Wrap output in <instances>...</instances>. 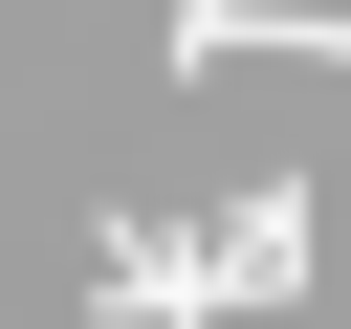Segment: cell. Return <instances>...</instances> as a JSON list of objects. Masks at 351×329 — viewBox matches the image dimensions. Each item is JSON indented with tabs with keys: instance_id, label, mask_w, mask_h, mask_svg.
Wrapping results in <instances>:
<instances>
[{
	"instance_id": "obj_1",
	"label": "cell",
	"mask_w": 351,
	"mask_h": 329,
	"mask_svg": "<svg viewBox=\"0 0 351 329\" xmlns=\"http://www.w3.org/2000/svg\"><path fill=\"white\" fill-rule=\"evenodd\" d=\"M307 219H329L307 175H263V197H219V219H197V241H219V307H285V285H307Z\"/></svg>"
},
{
	"instance_id": "obj_2",
	"label": "cell",
	"mask_w": 351,
	"mask_h": 329,
	"mask_svg": "<svg viewBox=\"0 0 351 329\" xmlns=\"http://www.w3.org/2000/svg\"><path fill=\"white\" fill-rule=\"evenodd\" d=\"M110 329H219V241H154V219H110Z\"/></svg>"
},
{
	"instance_id": "obj_3",
	"label": "cell",
	"mask_w": 351,
	"mask_h": 329,
	"mask_svg": "<svg viewBox=\"0 0 351 329\" xmlns=\"http://www.w3.org/2000/svg\"><path fill=\"white\" fill-rule=\"evenodd\" d=\"M241 44H307V66H351V0H176V66H241Z\"/></svg>"
}]
</instances>
